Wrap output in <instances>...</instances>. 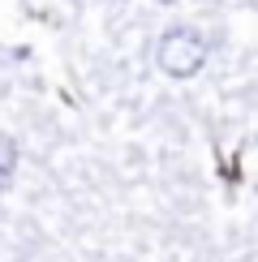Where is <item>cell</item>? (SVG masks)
<instances>
[{
    "label": "cell",
    "instance_id": "1",
    "mask_svg": "<svg viewBox=\"0 0 258 262\" xmlns=\"http://www.w3.org/2000/svg\"><path fill=\"white\" fill-rule=\"evenodd\" d=\"M202 60H207V48H202V39L193 35L189 26L168 30V35L159 39V48H155V64L168 73V78H177V82L193 78V73L202 69Z\"/></svg>",
    "mask_w": 258,
    "mask_h": 262
},
{
    "label": "cell",
    "instance_id": "2",
    "mask_svg": "<svg viewBox=\"0 0 258 262\" xmlns=\"http://www.w3.org/2000/svg\"><path fill=\"white\" fill-rule=\"evenodd\" d=\"M13 163H17V146L0 134V177H5V172H13Z\"/></svg>",
    "mask_w": 258,
    "mask_h": 262
},
{
    "label": "cell",
    "instance_id": "3",
    "mask_svg": "<svg viewBox=\"0 0 258 262\" xmlns=\"http://www.w3.org/2000/svg\"><path fill=\"white\" fill-rule=\"evenodd\" d=\"M159 5H172V0H159Z\"/></svg>",
    "mask_w": 258,
    "mask_h": 262
}]
</instances>
